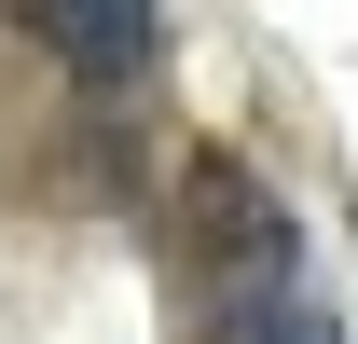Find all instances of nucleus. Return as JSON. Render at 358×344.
Wrapping results in <instances>:
<instances>
[{
  "instance_id": "obj_1",
  "label": "nucleus",
  "mask_w": 358,
  "mask_h": 344,
  "mask_svg": "<svg viewBox=\"0 0 358 344\" xmlns=\"http://www.w3.org/2000/svg\"><path fill=\"white\" fill-rule=\"evenodd\" d=\"M179 234H193V261L221 275V303L303 289V220L275 207V179L234 166V152H193V179H179Z\"/></svg>"
},
{
  "instance_id": "obj_2",
  "label": "nucleus",
  "mask_w": 358,
  "mask_h": 344,
  "mask_svg": "<svg viewBox=\"0 0 358 344\" xmlns=\"http://www.w3.org/2000/svg\"><path fill=\"white\" fill-rule=\"evenodd\" d=\"M14 28L96 96H138L166 69V0H14Z\"/></svg>"
},
{
  "instance_id": "obj_3",
  "label": "nucleus",
  "mask_w": 358,
  "mask_h": 344,
  "mask_svg": "<svg viewBox=\"0 0 358 344\" xmlns=\"http://www.w3.org/2000/svg\"><path fill=\"white\" fill-rule=\"evenodd\" d=\"M221 344H345L317 289H262V303H221Z\"/></svg>"
}]
</instances>
